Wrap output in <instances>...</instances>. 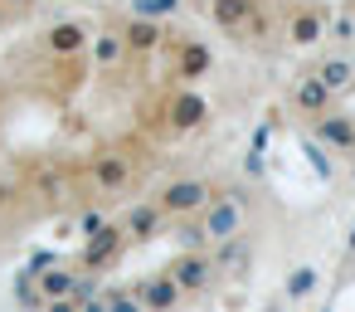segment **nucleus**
Returning <instances> with one entry per match:
<instances>
[{"instance_id": "1", "label": "nucleus", "mask_w": 355, "mask_h": 312, "mask_svg": "<svg viewBox=\"0 0 355 312\" xmlns=\"http://www.w3.org/2000/svg\"><path fill=\"white\" fill-rule=\"evenodd\" d=\"M146 161H151V142L141 137H117L107 147H98L83 166V200H98V205H112L122 195H132L146 176Z\"/></svg>"}, {"instance_id": "2", "label": "nucleus", "mask_w": 355, "mask_h": 312, "mask_svg": "<svg viewBox=\"0 0 355 312\" xmlns=\"http://www.w3.org/2000/svg\"><path fill=\"white\" fill-rule=\"evenodd\" d=\"M205 117H209V103L195 93V88H171V93H161L156 98V113H146L141 117V137H156V142H171V137H185V132H195V127H205Z\"/></svg>"}, {"instance_id": "3", "label": "nucleus", "mask_w": 355, "mask_h": 312, "mask_svg": "<svg viewBox=\"0 0 355 312\" xmlns=\"http://www.w3.org/2000/svg\"><path fill=\"white\" fill-rule=\"evenodd\" d=\"M224 186L219 181H209V176H171V181H161L156 186V205H161V215L171 220V224H180V220H195V215H205V205L219 195Z\"/></svg>"}, {"instance_id": "4", "label": "nucleus", "mask_w": 355, "mask_h": 312, "mask_svg": "<svg viewBox=\"0 0 355 312\" xmlns=\"http://www.w3.org/2000/svg\"><path fill=\"white\" fill-rule=\"evenodd\" d=\"M93 20H83V15H59V20H49L44 30H40V40H35V54L44 59V64H69V59H88V44H93Z\"/></svg>"}, {"instance_id": "5", "label": "nucleus", "mask_w": 355, "mask_h": 312, "mask_svg": "<svg viewBox=\"0 0 355 312\" xmlns=\"http://www.w3.org/2000/svg\"><path fill=\"white\" fill-rule=\"evenodd\" d=\"M195 220H200L209 249H214V244H229V239H239V234L248 229V195H243V190H219V195L205 205V215H195Z\"/></svg>"}, {"instance_id": "6", "label": "nucleus", "mask_w": 355, "mask_h": 312, "mask_svg": "<svg viewBox=\"0 0 355 312\" xmlns=\"http://www.w3.org/2000/svg\"><path fill=\"white\" fill-rule=\"evenodd\" d=\"M161 268L175 278V288L185 293V302H190V297H195V302H209L214 288H219V273H214L209 249H175L171 263H161Z\"/></svg>"}, {"instance_id": "7", "label": "nucleus", "mask_w": 355, "mask_h": 312, "mask_svg": "<svg viewBox=\"0 0 355 312\" xmlns=\"http://www.w3.org/2000/svg\"><path fill=\"white\" fill-rule=\"evenodd\" d=\"M166 64H171V79H180L185 88H195L200 79H209V69H214V49H209V40H200V35H166Z\"/></svg>"}, {"instance_id": "8", "label": "nucleus", "mask_w": 355, "mask_h": 312, "mask_svg": "<svg viewBox=\"0 0 355 312\" xmlns=\"http://www.w3.org/2000/svg\"><path fill=\"white\" fill-rule=\"evenodd\" d=\"M326 25H331V10L321 0H292L287 15H282V40L292 49H316L326 40Z\"/></svg>"}, {"instance_id": "9", "label": "nucleus", "mask_w": 355, "mask_h": 312, "mask_svg": "<svg viewBox=\"0 0 355 312\" xmlns=\"http://www.w3.org/2000/svg\"><path fill=\"white\" fill-rule=\"evenodd\" d=\"M127 249H132V244H127V234L117 229V215H112V220H107V224H103L98 234H88V239L78 244V258H73V263H78V268H83L88 278H93V273L112 268V263H117V258H122Z\"/></svg>"}, {"instance_id": "10", "label": "nucleus", "mask_w": 355, "mask_h": 312, "mask_svg": "<svg viewBox=\"0 0 355 312\" xmlns=\"http://www.w3.org/2000/svg\"><path fill=\"white\" fill-rule=\"evenodd\" d=\"M30 278H35L40 307L54 302V297H88V288H83L88 273H83L78 263H44V268H30Z\"/></svg>"}, {"instance_id": "11", "label": "nucleus", "mask_w": 355, "mask_h": 312, "mask_svg": "<svg viewBox=\"0 0 355 312\" xmlns=\"http://www.w3.org/2000/svg\"><path fill=\"white\" fill-rule=\"evenodd\" d=\"M166 215H161V205L146 195V200H132V205H122L117 210V229L127 234V244H151V239H161L166 234Z\"/></svg>"}, {"instance_id": "12", "label": "nucleus", "mask_w": 355, "mask_h": 312, "mask_svg": "<svg viewBox=\"0 0 355 312\" xmlns=\"http://www.w3.org/2000/svg\"><path fill=\"white\" fill-rule=\"evenodd\" d=\"M132 293L141 297V307H146V312H180V307H185V293L175 288V278H171L166 268L141 273V278L132 283Z\"/></svg>"}, {"instance_id": "13", "label": "nucleus", "mask_w": 355, "mask_h": 312, "mask_svg": "<svg viewBox=\"0 0 355 312\" xmlns=\"http://www.w3.org/2000/svg\"><path fill=\"white\" fill-rule=\"evenodd\" d=\"M117 25H122V44H127V59H132V64L151 59V54L166 44V25H161V20H146V15H122Z\"/></svg>"}, {"instance_id": "14", "label": "nucleus", "mask_w": 355, "mask_h": 312, "mask_svg": "<svg viewBox=\"0 0 355 312\" xmlns=\"http://www.w3.org/2000/svg\"><path fill=\"white\" fill-rule=\"evenodd\" d=\"M88 54H93V69H98L103 79H107V74H117L122 64H132V59H127V44H122V25H117V20H107V25H98V30H93Z\"/></svg>"}, {"instance_id": "15", "label": "nucleus", "mask_w": 355, "mask_h": 312, "mask_svg": "<svg viewBox=\"0 0 355 312\" xmlns=\"http://www.w3.org/2000/svg\"><path fill=\"white\" fill-rule=\"evenodd\" d=\"M258 6H263V0H205L214 30L229 35V40H243V30H248V20L258 15Z\"/></svg>"}, {"instance_id": "16", "label": "nucleus", "mask_w": 355, "mask_h": 312, "mask_svg": "<svg viewBox=\"0 0 355 312\" xmlns=\"http://www.w3.org/2000/svg\"><path fill=\"white\" fill-rule=\"evenodd\" d=\"M209 258H214V273H219V283H243L248 278V268H253V249H248V239L239 234V239H229V244H214L209 249Z\"/></svg>"}, {"instance_id": "17", "label": "nucleus", "mask_w": 355, "mask_h": 312, "mask_svg": "<svg viewBox=\"0 0 355 312\" xmlns=\"http://www.w3.org/2000/svg\"><path fill=\"white\" fill-rule=\"evenodd\" d=\"M287 98H292V108H297L302 117H311V122H316L321 113H331V103H336V93H331L316 74H302V79L292 83V93H287Z\"/></svg>"}, {"instance_id": "18", "label": "nucleus", "mask_w": 355, "mask_h": 312, "mask_svg": "<svg viewBox=\"0 0 355 312\" xmlns=\"http://www.w3.org/2000/svg\"><path fill=\"white\" fill-rule=\"evenodd\" d=\"M311 127H316V137H321L326 147H336V151H350V142H355V117H345V113H336V108L321 113Z\"/></svg>"}, {"instance_id": "19", "label": "nucleus", "mask_w": 355, "mask_h": 312, "mask_svg": "<svg viewBox=\"0 0 355 312\" xmlns=\"http://www.w3.org/2000/svg\"><path fill=\"white\" fill-rule=\"evenodd\" d=\"M311 74H316L331 93H345V88L355 83V74H350V54H331V59H321Z\"/></svg>"}, {"instance_id": "20", "label": "nucleus", "mask_w": 355, "mask_h": 312, "mask_svg": "<svg viewBox=\"0 0 355 312\" xmlns=\"http://www.w3.org/2000/svg\"><path fill=\"white\" fill-rule=\"evenodd\" d=\"M103 307H107V312H146L132 288H107V293H103Z\"/></svg>"}, {"instance_id": "21", "label": "nucleus", "mask_w": 355, "mask_h": 312, "mask_svg": "<svg viewBox=\"0 0 355 312\" xmlns=\"http://www.w3.org/2000/svg\"><path fill=\"white\" fill-rule=\"evenodd\" d=\"M326 40H340V44H350V40H355V10H340V15L326 25Z\"/></svg>"}, {"instance_id": "22", "label": "nucleus", "mask_w": 355, "mask_h": 312, "mask_svg": "<svg viewBox=\"0 0 355 312\" xmlns=\"http://www.w3.org/2000/svg\"><path fill=\"white\" fill-rule=\"evenodd\" d=\"M30 10H35V0H0V30L15 25V20H25Z\"/></svg>"}, {"instance_id": "23", "label": "nucleus", "mask_w": 355, "mask_h": 312, "mask_svg": "<svg viewBox=\"0 0 355 312\" xmlns=\"http://www.w3.org/2000/svg\"><path fill=\"white\" fill-rule=\"evenodd\" d=\"M316 288V268H292V278H287V293L292 297H306Z\"/></svg>"}, {"instance_id": "24", "label": "nucleus", "mask_w": 355, "mask_h": 312, "mask_svg": "<svg viewBox=\"0 0 355 312\" xmlns=\"http://www.w3.org/2000/svg\"><path fill=\"white\" fill-rule=\"evenodd\" d=\"M78 302H83V297H54V302H44L40 312H78Z\"/></svg>"}, {"instance_id": "25", "label": "nucleus", "mask_w": 355, "mask_h": 312, "mask_svg": "<svg viewBox=\"0 0 355 312\" xmlns=\"http://www.w3.org/2000/svg\"><path fill=\"white\" fill-rule=\"evenodd\" d=\"M78 312H107V307H103V297H83V302H78Z\"/></svg>"}, {"instance_id": "26", "label": "nucleus", "mask_w": 355, "mask_h": 312, "mask_svg": "<svg viewBox=\"0 0 355 312\" xmlns=\"http://www.w3.org/2000/svg\"><path fill=\"white\" fill-rule=\"evenodd\" d=\"M350 74H355V54H350Z\"/></svg>"}]
</instances>
